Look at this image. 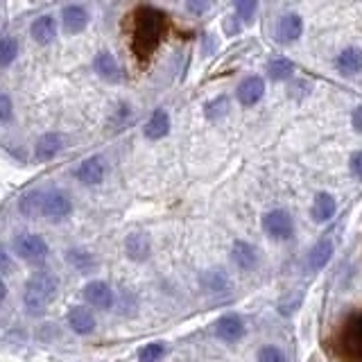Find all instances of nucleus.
Masks as SVG:
<instances>
[{
	"mask_svg": "<svg viewBox=\"0 0 362 362\" xmlns=\"http://www.w3.org/2000/svg\"><path fill=\"white\" fill-rule=\"evenodd\" d=\"M66 320L77 335H88V333H93V328H95V317L90 315V310L84 308V305H73V308L68 310Z\"/></svg>",
	"mask_w": 362,
	"mask_h": 362,
	"instance_id": "nucleus-12",
	"label": "nucleus"
},
{
	"mask_svg": "<svg viewBox=\"0 0 362 362\" xmlns=\"http://www.w3.org/2000/svg\"><path fill=\"white\" fill-rule=\"evenodd\" d=\"M165 354V346L163 342H152V344H145L141 351H139V360L141 362H158Z\"/></svg>",
	"mask_w": 362,
	"mask_h": 362,
	"instance_id": "nucleus-26",
	"label": "nucleus"
},
{
	"mask_svg": "<svg viewBox=\"0 0 362 362\" xmlns=\"http://www.w3.org/2000/svg\"><path fill=\"white\" fill-rule=\"evenodd\" d=\"M258 362H288V358L279 346H265V349H260Z\"/></svg>",
	"mask_w": 362,
	"mask_h": 362,
	"instance_id": "nucleus-27",
	"label": "nucleus"
},
{
	"mask_svg": "<svg viewBox=\"0 0 362 362\" xmlns=\"http://www.w3.org/2000/svg\"><path fill=\"white\" fill-rule=\"evenodd\" d=\"M0 272H11V258L3 245H0Z\"/></svg>",
	"mask_w": 362,
	"mask_h": 362,
	"instance_id": "nucleus-31",
	"label": "nucleus"
},
{
	"mask_svg": "<svg viewBox=\"0 0 362 362\" xmlns=\"http://www.w3.org/2000/svg\"><path fill=\"white\" fill-rule=\"evenodd\" d=\"M331 254H333V243L331 240L317 243L310 249V254H308V267L310 269H322V267H326V263L331 260Z\"/></svg>",
	"mask_w": 362,
	"mask_h": 362,
	"instance_id": "nucleus-21",
	"label": "nucleus"
},
{
	"mask_svg": "<svg viewBox=\"0 0 362 362\" xmlns=\"http://www.w3.org/2000/svg\"><path fill=\"white\" fill-rule=\"evenodd\" d=\"M107 175V163L102 156H90V158H84L82 163L77 168V179L82 181V184H88V186H98L102 184V179Z\"/></svg>",
	"mask_w": 362,
	"mask_h": 362,
	"instance_id": "nucleus-7",
	"label": "nucleus"
},
{
	"mask_svg": "<svg viewBox=\"0 0 362 362\" xmlns=\"http://www.w3.org/2000/svg\"><path fill=\"white\" fill-rule=\"evenodd\" d=\"M64 147H66V141L62 134H45L39 139L37 147H34V156H37V161H41V163L52 161Z\"/></svg>",
	"mask_w": 362,
	"mask_h": 362,
	"instance_id": "nucleus-8",
	"label": "nucleus"
},
{
	"mask_svg": "<svg viewBox=\"0 0 362 362\" xmlns=\"http://www.w3.org/2000/svg\"><path fill=\"white\" fill-rule=\"evenodd\" d=\"M14 252L28 263H39V260L48 256V245L37 233H21L14 238Z\"/></svg>",
	"mask_w": 362,
	"mask_h": 362,
	"instance_id": "nucleus-5",
	"label": "nucleus"
},
{
	"mask_svg": "<svg viewBox=\"0 0 362 362\" xmlns=\"http://www.w3.org/2000/svg\"><path fill=\"white\" fill-rule=\"evenodd\" d=\"M84 299L90 305H95V308L107 310V308H111V303H113V292H111V288L107 286L105 281H90L88 286L84 288Z\"/></svg>",
	"mask_w": 362,
	"mask_h": 362,
	"instance_id": "nucleus-10",
	"label": "nucleus"
},
{
	"mask_svg": "<svg viewBox=\"0 0 362 362\" xmlns=\"http://www.w3.org/2000/svg\"><path fill=\"white\" fill-rule=\"evenodd\" d=\"M292 71H294V66H292V62H288V59H276V62H272L269 66H267V73H269V77L272 79H288L290 75H292Z\"/></svg>",
	"mask_w": 362,
	"mask_h": 362,
	"instance_id": "nucleus-25",
	"label": "nucleus"
},
{
	"mask_svg": "<svg viewBox=\"0 0 362 362\" xmlns=\"http://www.w3.org/2000/svg\"><path fill=\"white\" fill-rule=\"evenodd\" d=\"M263 229L269 238H274V240H288V238H292V233H294V222L290 218V213L276 209V211L265 213Z\"/></svg>",
	"mask_w": 362,
	"mask_h": 362,
	"instance_id": "nucleus-6",
	"label": "nucleus"
},
{
	"mask_svg": "<svg viewBox=\"0 0 362 362\" xmlns=\"http://www.w3.org/2000/svg\"><path fill=\"white\" fill-rule=\"evenodd\" d=\"M57 286H59L57 276L45 269L30 276V281L25 283V294H23L25 308L32 315H43L48 310V305L52 303V299L57 297Z\"/></svg>",
	"mask_w": 362,
	"mask_h": 362,
	"instance_id": "nucleus-3",
	"label": "nucleus"
},
{
	"mask_svg": "<svg viewBox=\"0 0 362 362\" xmlns=\"http://www.w3.org/2000/svg\"><path fill=\"white\" fill-rule=\"evenodd\" d=\"M41 195H43V190H30V192H25V195L18 199V211H21V215H25V218H30V220L39 218Z\"/></svg>",
	"mask_w": 362,
	"mask_h": 362,
	"instance_id": "nucleus-22",
	"label": "nucleus"
},
{
	"mask_svg": "<svg viewBox=\"0 0 362 362\" xmlns=\"http://www.w3.org/2000/svg\"><path fill=\"white\" fill-rule=\"evenodd\" d=\"M7 297V286H5V281L0 279V301H3Z\"/></svg>",
	"mask_w": 362,
	"mask_h": 362,
	"instance_id": "nucleus-34",
	"label": "nucleus"
},
{
	"mask_svg": "<svg viewBox=\"0 0 362 362\" xmlns=\"http://www.w3.org/2000/svg\"><path fill=\"white\" fill-rule=\"evenodd\" d=\"M68 260L75 265V267H79V269H86V267H90L93 265V258H90L86 252H68Z\"/></svg>",
	"mask_w": 362,
	"mask_h": 362,
	"instance_id": "nucleus-30",
	"label": "nucleus"
},
{
	"mask_svg": "<svg viewBox=\"0 0 362 362\" xmlns=\"http://www.w3.org/2000/svg\"><path fill=\"white\" fill-rule=\"evenodd\" d=\"M129 37H132V52L139 64H147L152 54L163 43L170 30V18L163 9L152 5H139L129 16Z\"/></svg>",
	"mask_w": 362,
	"mask_h": 362,
	"instance_id": "nucleus-1",
	"label": "nucleus"
},
{
	"mask_svg": "<svg viewBox=\"0 0 362 362\" xmlns=\"http://www.w3.org/2000/svg\"><path fill=\"white\" fill-rule=\"evenodd\" d=\"M14 116V105H11V98L0 90V122H9Z\"/></svg>",
	"mask_w": 362,
	"mask_h": 362,
	"instance_id": "nucleus-28",
	"label": "nucleus"
},
{
	"mask_svg": "<svg viewBox=\"0 0 362 362\" xmlns=\"http://www.w3.org/2000/svg\"><path fill=\"white\" fill-rule=\"evenodd\" d=\"M335 211H337V204H335L333 195L320 192V195L315 197V202H313V220L315 222H328L335 215Z\"/></svg>",
	"mask_w": 362,
	"mask_h": 362,
	"instance_id": "nucleus-16",
	"label": "nucleus"
},
{
	"mask_svg": "<svg viewBox=\"0 0 362 362\" xmlns=\"http://www.w3.org/2000/svg\"><path fill=\"white\" fill-rule=\"evenodd\" d=\"M215 333H218L220 339L224 342H238L245 335V324L238 315H224L215 324Z\"/></svg>",
	"mask_w": 362,
	"mask_h": 362,
	"instance_id": "nucleus-11",
	"label": "nucleus"
},
{
	"mask_svg": "<svg viewBox=\"0 0 362 362\" xmlns=\"http://www.w3.org/2000/svg\"><path fill=\"white\" fill-rule=\"evenodd\" d=\"M301 32H303V21H301L299 14H286V16H281L279 25H276V39L281 43L297 41L301 37Z\"/></svg>",
	"mask_w": 362,
	"mask_h": 362,
	"instance_id": "nucleus-13",
	"label": "nucleus"
},
{
	"mask_svg": "<svg viewBox=\"0 0 362 362\" xmlns=\"http://www.w3.org/2000/svg\"><path fill=\"white\" fill-rule=\"evenodd\" d=\"M256 7L258 5L254 3V0H240V3H235V11L240 14L243 21H252L256 14Z\"/></svg>",
	"mask_w": 362,
	"mask_h": 362,
	"instance_id": "nucleus-29",
	"label": "nucleus"
},
{
	"mask_svg": "<svg viewBox=\"0 0 362 362\" xmlns=\"http://www.w3.org/2000/svg\"><path fill=\"white\" fill-rule=\"evenodd\" d=\"M16 54H18L16 39H11V37L0 39V66H9L16 59Z\"/></svg>",
	"mask_w": 362,
	"mask_h": 362,
	"instance_id": "nucleus-24",
	"label": "nucleus"
},
{
	"mask_svg": "<svg viewBox=\"0 0 362 362\" xmlns=\"http://www.w3.org/2000/svg\"><path fill=\"white\" fill-rule=\"evenodd\" d=\"M73 211L71 197L62 190H43L41 195V206H39V218L43 215L45 220L50 222H62L64 218H68Z\"/></svg>",
	"mask_w": 362,
	"mask_h": 362,
	"instance_id": "nucleus-4",
	"label": "nucleus"
},
{
	"mask_svg": "<svg viewBox=\"0 0 362 362\" xmlns=\"http://www.w3.org/2000/svg\"><path fill=\"white\" fill-rule=\"evenodd\" d=\"M95 71L102 79H109V82H118L120 79V66L111 52H100L95 57Z\"/></svg>",
	"mask_w": 362,
	"mask_h": 362,
	"instance_id": "nucleus-18",
	"label": "nucleus"
},
{
	"mask_svg": "<svg viewBox=\"0 0 362 362\" xmlns=\"http://www.w3.org/2000/svg\"><path fill=\"white\" fill-rule=\"evenodd\" d=\"M351 163H354V175H360V152L354 154V161Z\"/></svg>",
	"mask_w": 362,
	"mask_h": 362,
	"instance_id": "nucleus-33",
	"label": "nucleus"
},
{
	"mask_svg": "<svg viewBox=\"0 0 362 362\" xmlns=\"http://www.w3.org/2000/svg\"><path fill=\"white\" fill-rule=\"evenodd\" d=\"M168 132H170V116L163 109L154 111L152 118L147 120V124H145V136L150 141H158V139H163Z\"/></svg>",
	"mask_w": 362,
	"mask_h": 362,
	"instance_id": "nucleus-17",
	"label": "nucleus"
},
{
	"mask_svg": "<svg viewBox=\"0 0 362 362\" xmlns=\"http://www.w3.org/2000/svg\"><path fill=\"white\" fill-rule=\"evenodd\" d=\"M30 34H32V39L45 45V43H50L54 37H57V25H54V18L52 16H39L37 21L32 23V28H30Z\"/></svg>",
	"mask_w": 362,
	"mask_h": 362,
	"instance_id": "nucleus-15",
	"label": "nucleus"
},
{
	"mask_svg": "<svg viewBox=\"0 0 362 362\" xmlns=\"http://www.w3.org/2000/svg\"><path fill=\"white\" fill-rule=\"evenodd\" d=\"M360 326H362V315L358 308H351L335 326L326 346L337 362H362Z\"/></svg>",
	"mask_w": 362,
	"mask_h": 362,
	"instance_id": "nucleus-2",
	"label": "nucleus"
},
{
	"mask_svg": "<svg viewBox=\"0 0 362 362\" xmlns=\"http://www.w3.org/2000/svg\"><path fill=\"white\" fill-rule=\"evenodd\" d=\"M188 9H190V11H195V14H202V11H206V9H209V5H206V3H199V5H197V3H188Z\"/></svg>",
	"mask_w": 362,
	"mask_h": 362,
	"instance_id": "nucleus-32",
	"label": "nucleus"
},
{
	"mask_svg": "<svg viewBox=\"0 0 362 362\" xmlns=\"http://www.w3.org/2000/svg\"><path fill=\"white\" fill-rule=\"evenodd\" d=\"M337 71L342 75H356L360 73V66H362V57H360V50L358 48H346L344 52H339L337 57Z\"/></svg>",
	"mask_w": 362,
	"mask_h": 362,
	"instance_id": "nucleus-19",
	"label": "nucleus"
},
{
	"mask_svg": "<svg viewBox=\"0 0 362 362\" xmlns=\"http://www.w3.org/2000/svg\"><path fill=\"white\" fill-rule=\"evenodd\" d=\"M265 93V82L263 77L258 75H252L240 82V86H238V100H240V105L245 107H254L256 102L263 98Z\"/></svg>",
	"mask_w": 362,
	"mask_h": 362,
	"instance_id": "nucleus-9",
	"label": "nucleus"
},
{
	"mask_svg": "<svg viewBox=\"0 0 362 362\" xmlns=\"http://www.w3.org/2000/svg\"><path fill=\"white\" fill-rule=\"evenodd\" d=\"M62 18H64V30L68 34H77L82 32L88 25V14L82 5H68L62 11Z\"/></svg>",
	"mask_w": 362,
	"mask_h": 362,
	"instance_id": "nucleus-14",
	"label": "nucleus"
},
{
	"mask_svg": "<svg viewBox=\"0 0 362 362\" xmlns=\"http://www.w3.org/2000/svg\"><path fill=\"white\" fill-rule=\"evenodd\" d=\"M233 263L240 267V269H252L258 263V256H256V249L252 245H247L243 240H238L233 245Z\"/></svg>",
	"mask_w": 362,
	"mask_h": 362,
	"instance_id": "nucleus-20",
	"label": "nucleus"
},
{
	"mask_svg": "<svg viewBox=\"0 0 362 362\" xmlns=\"http://www.w3.org/2000/svg\"><path fill=\"white\" fill-rule=\"evenodd\" d=\"M127 254L134 258V260H143L150 254V243H147V238L141 235V233H134L127 238Z\"/></svg>",
	"mask_w": 362,
	"mask_h": 362,
	"instance_id": "nucleus-23",
	"label": "nucleus"
}]
</instances>
